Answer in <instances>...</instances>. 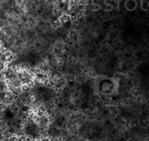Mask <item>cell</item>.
Returning a JSON list of instances; mask_svg holds the SVG:
<instances>
[{
    "mask_svg": "<svg viewBox=\"0 0 149 141\" xmlns=\"http://www.w3.org/2000/svg\"><path fill=\"white\" fill-rule=\"evenodd\" d=\"M39 141H51V139H50L49 137H47V135H45V137H43L41 139H39Z\"/></svg>",
    "mask_w": 149,
    "mask_h": 141,
    "instance_id": "cell-1",
    "label": "cell"
}]
</instances>
